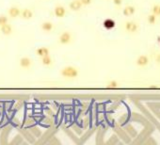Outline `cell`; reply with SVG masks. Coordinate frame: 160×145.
<instances>
[{
    "mask_svg": "<svg viewBox=\"0 0 160 145\" xmlns=\"http://www.w3.org/2000/svg\"><path fill=\"white\" fill-rule=\"evenodd\" d=\"M53 27H54V25L51 22H45V23H42V25H41V29L43 31H45V32L51 31L53 29Z\"/></svg>",
    "mask_w": 160,
    "mask_h": 145,
    "instance_id": "obj_13",
    "label": "cell"
},
{
    "mask_svg": "<svg viewBox=\"0 0 160 145\" xmlns=\"http://www.w3.org/2000/svg\"><path fill=\"white\" fill-rule=\"evenodd\" d=\"M20 66L22 68H29L31 66V60L29 57H24L20 60Z\"/></svg>",
    "mask_w": 160,
    "mask_h": 145,
    "instance_id": "obj_9",
    "label": "cell"
},
{
    "mask_svg": "<svg viewBox=\"0 0 160 145\" xmlns=\"http://www.w3.org/2000/svg\"><path fill=\"white\" fill-rule=\"evenodd\" d=\"M8 23V17L5 15H0V26Z\"/></svg>",
    "mask_w": 160,
    "mask_h": 145,
    "instance_id": "obj_18",
    "label": "cell"
},
{
    "mask_svg": "<svg viewBox=\"0 0 160 145\" xmlns=\"http://www.w3.org/2000/svg\"><path fill=\"white\" fill-rule=\"evenodd\" d=\"M103 26L106 28V29L110 30V29H113V28L116 26V23H115L114 20L108 18V19H106V20L104 21V23H103Z\"/></svg>",
    "mask_w": 160,
    "mask_h": 145,
    "instance_id": "obj_8",
    "label": "cell"
},
{
    "mask_svg": "<svg viewBox=\"0 0 160 145\" xmlns=\"http://www.w3.org/2000/svg\"><path fill=\"white\" fill-rule=\"evenodd\" d=\"M20 14H21V10L17 7H11L9 10V15L11 18H16V17H18L20 15Z\"/></svg>",
    "mask_w": 160,
    "mask_h": 145,
    "instance_id": "obj_7",
    "label": "cell"
},
{
    "mask_svg": "<svg viewBox=\"0 0 160 145\" xmlns=\"http://www.w3.org/2000/svg\"><path fill=\"white\" fill-rule=\"evenodd\" d=\"M21 15L24 19L25 20H29L33 17V12L30 10H28V9H25L22 12H21Z\"/></svg>",
    "mask_w": 160,
    "mask_h": 145,
    "instance_id": "obj_12",
    "label": "cell"
},
{
    "mask_svg": "<svg viewBox=\"0 0 160 145\" xmlns=\"http://www.w3.org/2000/svg\"><path fill=\"white\" fill-rule=\"evenodd\" d=\"M55 15L57 17H59V18H62L65 16V14H66V10L63 6H57L55 8Z\"/></svg>",
    "mask_w": 160,
    "mask_h": 145,
    "instance_id": "obj_5",
    "label": "cell"
},
{
    "mask_svg": "<svg viewBox=\"0 0 160 145\" xmlns=\"http://www.w3.org/2000/svg\"><path fill=\"white\" fill-rule=\"evenodd\" d=\"M156 15L155 14H154V13H152V14H150V15L148 16V23L150 24V25H154V24H155V22H156Z\"/></svg>",
    "mask_w": 160,
    "mask_h": 145,
    "instance_id": "obj_16",
    "label": "cell"
},
{
    "mask_svg": "<svg viewBox=\"0 0 160 145\" xmlns=\"http://www.w3.org/2000/svg\"><path fill=\"white\" fill-rule=\"evenodd\" d=\"M80 1H81L82 5H84V6H88L92 3V0H80Z\"/></svg>",
    "mask_w": 160,
    "mask_h": 145,
    "instance_id": "obj_20",
    "label": "cell"
},
{
    "mask_svg": "<svg viewBox=\"0 0 160 145\" xmlns=\"http://www.w3.org/2000/svg\"><path fill=\"white\" fill-rule=\"evenodd\" d=\"M36 54H37L39 57L47 56V55H49V49L46 48V47H41V48H39V49L36 50Z\"/></svg>",
    "mask_w": 160,
    "mask_h": 145,
    "instance_id": "obj_14",
    "label": "cell"
},
{
    "mask_svg": "<svg viewBox=\"0 0 160 145\" xmlns=\"http://www.w3.org/2000/svg\"><path fill=\"white\" fill-rule=\"evenodd\" d=\"M118 86V82L117 81H110L108 83V87L109 88H116Z\"/></svg>",
    "mask_w": 160,
    "mask_h": 145,
    "instance_id": "obj_19",
    "label": "cell"
},
{
    "mask_svg": "<svg viewBox=\"0 0 160 145\" xmlns=\"http://www.w3.org/2000/svg\"><path fill=\"white\" fill-rule=\"evenodd\" d=\"M71 40H72V36L69 32H63L60 36V42L61 45H68V43H70Z\"/></svg>",
    "mask_w": 160,
    "mask_h": 145,
    "instance_id": "obj_3",
    "label": "cell"
},
{
    "mask_svg": "<svg viewBox=\"0 0 160 145\" xmlns=\"http://www.w3.org/2000/svg\"><path fill=\"white\" fill-rule=\"evenodd\" d=\"M61 76L66 78H75L78 76V71L72 66H67L62 69Z\"/></svg>",
    "mask_w": 160,
    "mask_h": 145,
    "instance_id": "obj_1",
    "label": "cell"
},
{
    "mask_svg": "<svg viewBox=\"0 0 160 145\" xmlns=\"http://www.w3.org/2000/svg\"><path fill=\"white\" fill-rule=\"evenodd\" d=\"M135 12H136V9L133 6H127L123 10V15H125V16H131V15H133Z\"/></svg>",
    "mask_w": 160,
    "mask_h": 145,
    "instance_id": "obj_10",
    "label": "cell"
},
{
    "mask_svg": "<svg viewBox=\"0 0 160 145\" xmlns=\"http://www.w3.org/2000/svg\"><path fill=\"white\" fill-rule=\"evenodd\" d=\"M139 25L137 23L133 22V21H130V22H126L125 24V29L126 31L130 32V33H134L138 30Z\"/></svg>",
    "mask_w": 160,
    "mask_h": 145,
    "instance_id": "obj_2",
    "label": "cell"
},
{
    "mask_svg": "<svg viewBox=\"0 0 160 145\" xmlns=\"http://www.w3.org/2000/svg\"><path fill=\"white\" fill-rule=\"evenodd\" d=\"M113 2L115 5H117V6H120L122 4V0H113Z\"/></svg>",
    "mask_w": 160,
    "mask_h": 145,
    "instance_id": "obj_21",
    "label": "cell"
},
{
    "mask_svg": "<svg viewBox=\"0 0 160 145\" xmlns=\"http://www.w3.org/2000/svg\"><path fill=\"white\" fill-rule=\"evenodd\" d=\"M41 62L43 65H45V66H49L52 64V59L50 57L49 55L47 56H45V57H41Z\"/></svg>",
    "mask_w": 160,
    "mask_h": 145,
    "instance_id": "obj_15",
    "label": "cell"
},
{
    "mask_svg": "<svg viewBox=\"0 0 160 145\" xmlns=\"http://www.w3.org/2000/svg\"><path fill=\"white\" fill-rule=\"evenodd\" d=\"M0 27H1V32H2L4 35H7V36H8V35H10L11 32H12V27H11V25H9L8 23L5 24V25H1Z\"/></svg>",
    "mask_w": 160,
    "mask_h": 145,
    "instance_id": "obj_11",
    "label": "cell"
},
{
    "mask_svg": "<svg viewBox=\"0 0 160 145\" xmlns=\"http://www.w3.org/2000/svg\"><path fill=\"white\" fill-rule=\"evenodd\" d=\"M82 3L80 0H72V1L70 3V9L72 10H74V11H77L81 9L82 7Z\"/></svg>",
    "mask_w": 160,
    "mask_h": 145,
    "instance_id": "obj_6",
    "label": "cell"
},
{
    "mask_svg": "<svg viewBox=\"0 0 160 145\" xmlns=\"http://www.w3.org/2000/svg\"><path fill=\"white\" fill-rule=\"evenodd\" d=\"M149 62V59L147 56L145 55H142V56H139L138 59H137V65L138 66H140V67H143V66H146Z\"/></svg>",
    "mask_w": 160,
    "mask_h": 145,
    "instance_id": "obj_4",
    "label": "cell"
},
{
    "mask_svg": "<svg viewBox=\"0 0 160 145\" xmlns=\"http://www.w3.org/2000/svg\"><path fill=\"white\" fill-rule=\"evenodd\" d=\"M152 13L155 14L156 16L160 15V5H154L152 8Z\"/></svg>",
    "mask_w": 160,
    "mask_h": 145,
    "instance_id": "obj_17",
    "label": "cell"
}]
</instances>
